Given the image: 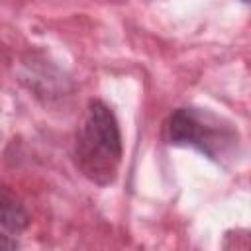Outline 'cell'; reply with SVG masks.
Wrapping results in <instances>:
<instances>
[{
	"instance_id": "cell-1",
	"label": "cell",
	"mask_w": 251,
	"mask_h": 251,
	"mask_svg": "<svg viewBox=\"0 0 251 251\" xmlns=\"http://www.w3.org/2000/svg\"><path fill=\"white\" fill-rule=\"evenodd\" d=\"M122 157L124 143L116 114L106 102L90 100L75 135L73 159L76 169L90 182L108 186L118 178Z\"/></svg>"
},
{
	"instance_id": "cell-2",
	"label": "cell",
	"mask_w": 251,
	"mask_h": 251,
	"mask_svg": "<svg viewBox=\"0 0 251 251\" xmlns=\"http://www.w3.org/2000/svg\"><path fill=\"white\" fill-rule=\"evenodd\" d=\"M163 139L176 147H194L212 161H222L239 141L237 129L208 110L176 108L163 124Z\"/></svg>"
},
{
	"instance_id": "cell-3",
	"label": "cell",
	"mask_w": 251,
	"mask_h": 251,
	"mask_svg": "<svg viewBox=\"0 0 251 251\" xmlns=\"http://www.w3.org/2000/svg\"><path fill=\"white\" fill-rule=\"evenodd\" d=\"M29 222L31 218L24 202L16 196L12 188L0 182V227L12 235H18L24 229H27Z\"/></svg>"
},
{
	"instance_id": "cell-4",
	"label": "cell",
	"mask_w": 251,
	"mask_h": 251,
	"mask_svg": "<svg viewBox=\"0 0 251 251\" xmlns=\"http://www.w3.org/2000/svg\"><path fill=\"white\" fill-rule=\"evenodd\" d=\"M18 247H20V243L16 239H12L10 235L0 231V251H4V249H18Z\"/></svg>"
},
{
	"instance_id": "cell-5",
	"label": "cell",
	"mask_w": 251,
	"mask_h": 251,
	"mask_svg": "<svg viewBox=\"0 0 251 251\" xmlns=\"http://www.w3.org/2000/svg\"><path fill=\"white\" fill-rule=\"evenodd\" d=\"M241 2H245V4H247V2H249V0H241Z\"/></svg>"
}]
</instances>
